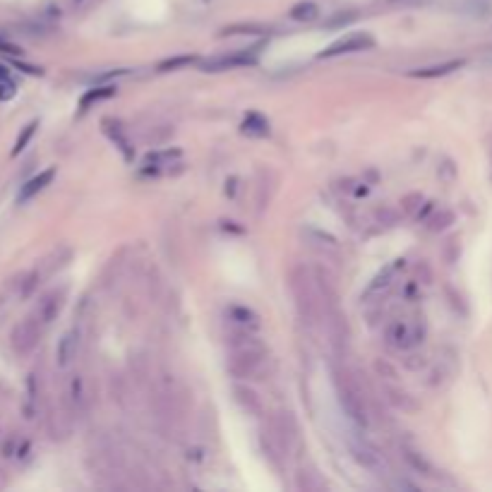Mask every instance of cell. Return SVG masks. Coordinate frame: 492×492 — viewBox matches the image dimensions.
<instances>
[{"label":"cell","instance_id":"6da1fadb","mask_svg":"<svg viewBox=\"0 0 492 492\" xmlns=\"http://www.w3.org/2000/svg\"><path fill=\"white\" fill-rule=\"evenodd\" d=\"M226 367L236 380H260L267 367V346L252 329L231 327L226 336Z\"/></svg>","mask_w":492,"mask_h":492},{"label":"cell","instance_id":"7a4b0ae2","mask_svg":"<svg viewBox=\"0 0 492 492\" xmlns=\"http://www.w3.org/2000/svg\"><path fill=\"white\" fill-rule=\"evenodd\" d=\"M288 288L293 295L295 310L308 327H317L322 322V298H319L315 274L308 267H293L288 274Z\"/></svg>","mask_w":492,"mask_h":492},{"label":"cell","instance_id":"3957f363","mask_svg":"<svg viewBox=\"0 0 492 492\" xmlns=\"http://www.w3.org/2000/svg\"><path fill=\"white\" fill-rule=\"evenodd\" d=\"M334 386H336V396L341 408L346 410V415L360 428L370 425V406L362 394V386L358 384L351 377L348 370H334Z\"/></svg>","mask_w":492,"mask_h":492},{"label":"cell","instance_id":"277c9868","mask_svg":"<svg viewBox=\"0 0 492 492\" xmlns=\"http://www.w3.org/2000/svg\"><path fill=\"white\" fill-rule=\"evenodd\" d=\"M425 336V327L415 319H394L384 329V343L394 351H410Z\"/></svg>","mask_w":492,"mask_h":492},{"label":"cell","instance_id":"5b68a950","mask_svg":"<svg viewBox=\"0 0 492 492\" xmlns=\"http://www.w3.org/2000/svg\"><path fill=\"white\" fill-rule=\"evenodd\" d=\"M44 329L46 327L39 322V319H36L34 312H32L29 317L20 319V322L15 324V329H12V334H10L12 351H15L17 356H29V353L34 351L36 346H39Z\"/></svg>","mask_w":492,"mask_h":492},{"label":"cell","instance_id":"8992f818","mask_svg":"<svg viewBox=\"0 0 492 492\" xmlns=\"http://www.w3.org/2000/svg\"><path fill=\"white\" fill-rule=\"evenodd\" d=\"M375 46V39L367 32H353V34H346L343 39L334 41L332 46L322 51V58H334V56H343V53H360V51H370Z\"/></svg>","mask_w":492,"mask_h":492},{"label":"cell","instance_id":"52a82bcc","mask_svg":"<svg viewBox=\"0 0 492 492\" xmlns=\"http://www.w3.org/2000/svg\"><path fill=\"white\" fill-rule=\"evenodd\" d=\"M255 60H257V49H241V51H233V53H228V56H217V58L204 60L199 68H202L204 73H221V70L252 65Z\"/></svg>","mask_w":492,"mask_h":492},{"label":"cell","instance_id":"ba28073f","mask_svg":"<svg viewBox=\"0 0 492 492\" xmlns=\"http://www.w3.org/2000/svg\"><path fill=\"white\" fill-rule=\"evenodd\" d=\"M63 305H65V288H53V291H49V293L41 295L39 303H36V308H34L36 319H39V322L44 324V327H49V324L56 322V317L60 315Z\"/></svg>","mask_w":492,"mask_h":492},{"label":"cell","instance_id":"9c48e42d","mask_svg":"<svg viewBox=\"0 0 492 492\" xmlns=\"http://www.w3.org/2000/svg\"><path fill=\"white\" fill-rule=\"evenodd\" d=\"M351 456L358 466H362L365 471H370V473H377V471L384 468V458H382V454L367 442H353L351 444Z\"/></svg>","mask_w":492,"mask_h":492},{"label":"cell","instance_id":"30bf717a","mask_svg":"<svg viewBox=\"0 0 492 492\" xmlns=\"http://www.w3.org/2000/svg\"><path fill=\"white\" fill-rule=\"evenodd\" d=\"M79 329H68V332L60 336L58 348H56V360H58V367H70L75 362L79 353Z\"/></svg>","mask_w":492,"mask_h":492},{"label":"cell","instance_id":"8fae6325","mask_svg":"<svg viewBox=\"0 0 492 492\" xmlns=\"http://www.w3.org/2000/svg\"><path fill=\"white\" fill-rule=\"evenodd\" d=\"M233 401L238 404V408L243 410V413L252 415V418H260L262 415V401L260 396L255 394V391L250 389V386L245 384H233Z\"/></svg>","mask_w":492,"mask_h":492},{"label":"cell","instance_id":"7c38bea8","mask_svg":"<svg viewBox=\"0 0 492 492\" xmlns=\"http://www.w3.org/2000/svg\"><path fill=\"white\" fill-rule=\"evenodd\" d=\"M103 132H106V135L111 137V142L118 147V151L123 154V159L132 161V156H135V149H132L130 140H127L125 127H123L118 121H113V118H106V121H103Z\"/></svg>","mask_w":492,"mask_h":492},{"label":"cell","instance_id":"4fadbf2b","mask_svg":"<svg viewBox=\"0 0 492 492\" xmlns=\"http://www.w3.org/2000/svg\"><path fill=\"white\" fill-rule=\"evenodd\" d=\"M56 178V169H49V171H41L39 175H34V178H29L25 185L20 188V195H17V202L25 204L29 202V199H34L36 195L41 193V190H46L51 185V180Z\"/></svg>","mask_w":492,"mask_h":492},{"label":"cell","instance_id":"5bb4252c","mask_svg":"<svg viewBox=\"0 0 492 492\" xmlns=\"http://www.w3.org/2000/svg\"><path fill=\"white\" fill-rule=\"evenodd\" d=\"M68 404H70V413L73 415H84L89 408L87 391H84V380L79 375H75L68 384Z\"/></svg>","mask_w":492,"mask_h":492},{"label":"cell","instance_id":"9a60e30c","mask_svg":"<svg viewBox=\"0 0 492 492\" xmlns=\"http://www.w3.org/2000/svg\"><path fill=\"white\" fill-rule=\"evenodd\" d=\"M226 317H228V322H231V327L252 329V332L260 329V317H257V312L250 308H245V305H231V308L226 310Z\"/></svg>","mask_w":492,"mask_h":492},{"label":"cell","instance_id":"2e32d148","mask_svg":"<svg viewBox=\"0 0 492 492\" xmlns=\"http://www.w3.org/2000/svg\"><path fill=\"white\" fill-rule=\"evenodd\" d=\"M463 65H466L463 58H454V60H447V63H439V65H428V68L410 70V77H420V79L444 77V75H452V73H456V70H461Z\"/></svg>","mask_w":492,"mask_h":492},{"label":"cell","instance_id":"e0dca14e","mask_svg":"<svg viewBox=\"0 0 492 492\" xmlns=\"http://www.w3.org/2000/svg\"><path fill=\"white\" fill-rule=\"evenodd\" d=\"M401 267H404V260H394V265L384 267V271H380V274L372 279V284L365 288V298H372V295H377V293H382L384 288H389L391 279H394V274L401 269Z\"/></svg>","mask_w":492,"mask_h":492},{"label":"cell","instance_id":"ac0fdd59","mask_svg":"<svg viewBox=\"0 0 492 492\" xmlns=\"http://www.w3.org/2000/svg\"><path fill=\"white\" fill-rule=\"evenodd\" d=\"M243 132L250 137H269V121L257 113H250V116L243 121Z\"/></svg>","mask_w":492,"mask_h":492},{"label":"cell","instance_id":"d6986e66","mask_svg":"<svg viewBox=\"0 0 492 492\" xmlns=\"http://www.w3.org/2000/svg\"><path fill=\"white\" fill-rule=\"evenodd\" d=\"M291 17H293L295 22H312V20H317V17H319L317 3H312V0L295 3V5L291 8Z\"/></svg>","mask_w":492,"mask_h":492},{"label":"cell","instance_id":"ffe728a7","mask_svg":"<svg viewBox=\"0 0 492 492\" xmlns=\"http://www.w3.org/2000/svg\"><path fill=\"white\" fill-rule=\"evenodd\" d=\"M111 97H116V87H113V84L94 87V89H89V92L82 97V101H79V108H82V111H87V108L92 106V103L103 101V99H111Z\"/></svg>","mask_w":492,"mask_h":492},{"label":"cell","instance_id":"44dd1931","mask_svg":"<svg viewBox=\"0 0 492 492\" xmlns=\"http://www.w3.org/2000/svg\"><path fill=\"white\" fill-rule=\"evenodd\" d=\"M401 452H404V458L410 463V466L415 468V471H418V473H425V476H430L432 466H430V461L423 456V454L418 452V449H413V447H408V444H404V447H401Z\"/></svg>","mask_w":492,"mask_h":492},{"label":"cell","instance_id":"7402d4cb","mask_svg":"<svg viewBox=\"0 0 492 492\" xmlns=\"http://www.w3.org/2000/svg\"><path fill=\"white\" fill-rule=\"evenodd\" d=\"M295 485H298V490H305V492H315V490H322L324 482L317 480L315 478V473L310 471H300L298 478H295Z\"/></svg>","mask_w":492,"mask_h":492},{"label":"cell","instance_id":"603a6c76","mask_svg":"<svg viewBox=\"0 0 492 492\" xmlns=\"http://www.w3.org/2000/svg\"><path fill=\"white\" fill-rule=\"evenodd\" d=\"M36 127H39V121H32L29 125H27L25 130L20 132V137H17V142H15V149H12V156H17V154H22V151H25V147L29 145V140L34 137Z\"/></svg>","mask_w":492,"mask_h":492},{"label":"cell","instance_id":"cb8c5ba5","mask_svg":"<svg viewBox=\"0 0 492 492\" xmlns=\"http://www.w3.org/2000/svg\"><path fill=\"white\" fill-rule=\"evenodd\" d=\"M17 94V87L10 77H0V101H10Z\"/></svg>","mask_w":492,"mask_h":492},{"label":"cell","instance_id":"d4e9b609","mask_svg":"<svg viewBox=\"0 0 492 492\" xmlns=\"http://www.w3.org/2000/svg\"><path fill=\"white\" fill-rule=\"evenodd\" d=\"M197 58H193V56H178V58H171V60H166V63H161L159 68L161 70H175V68H183V65H190V63H195Z\"/></svg>","mask_w":492,"mask_h":492},{"label":"cell","instance_id":"484cf974","mask_svg":"<svg viewBox=\"0 0 492 492\" xmlns=\"http://www.w3.org/2000/svg\"><path fill=\"white\" fill-rule=\"evenodd\" d=\"M454 221V214L452 212H442V214H437V217L432 219V231H442V228H447L449 223Z\"/></svg>","mask_w":492,"mask_h":492},{"label":"cell","instance_id":"4316f807","mask_svg":"<svg viewBox=\"0 0 492 492\" xmlns=\"http://www.w3.org/2000/svg\"><path fill=\"white\" fill-rule=\"evenodd\" d=\"M0 53H8V56H20L22 51H20V46L10 44V41H8V39H3V36H0Z\"/></svg>","mask_w":492,"mask_h":492},{"label":"cell","instance_id":"83f0119b","mask_svg":"<svg viewBox=\"0 0 492 492\" xmlns=\"http://www.w3.org/2000/svg\"><path fill=\"white\" fill-rule=\"evenodd\" d=\"M0 77H10V75H8V68H5V65H0Z\"/></svg>","mask_w":492,"mask_h":492}]
</instances>
